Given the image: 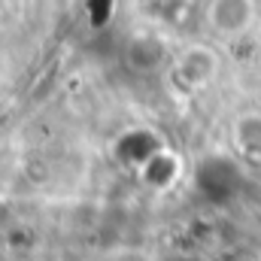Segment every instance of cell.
I'll use <instances>...</instances> for the list:
<instances>
[{
	"label": "cell",
	"instance_id": "cell-2",
	"mask_svg": "<svg viewBox=\"0 0 261 261\" xmlns=\"http://www.w3.org/2000/svg\"><path fill=\"white\" fill-rule=\"evenodd\" d=\"M173 73L186 88H203L219 73V55L210 46H189L179 52Z\"/></svg>",
	"mask_w": 261,
	"mask_h": 261
},
{
	"label": "cell",
	"instance_id": "cell-1",
	"mask_svg": "<svg viewBox=\"0 0 261 261\" xmlns=\"http://www.w3.org/2000/svg\"><path fill=\"white\" fill-rule=\"evenodd\" d=\"M258 21L255 0H206L203 6V28L213 40L234 43L246 37Z\"/></svg>",
	"mask_w": 261,
	"mask_h": 261
},
{
	"label": "cell",
	"instance_id": "cell-3",
	"mask_svg": "<svg viewBox=\"0 0 261 261\" xmlns=\"http://www.w3.org/2000/svg\"><path fill=\"white\" fill-rule=\"evenodd\" d=\"M231 149L240 161L261 164V110H243L231 119Z\"/></svg>",
	"mask_w": 261,
	"mask_h": 261
}]
</instances>
